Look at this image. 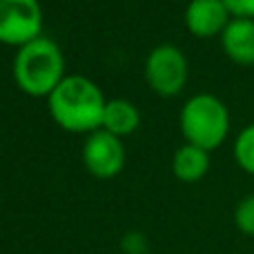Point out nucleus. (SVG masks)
I'll use <instances>...</instances> for the list:
<instances>
[{
  "label": "nucleus",
  "mask_w": 254,
  "mask_h": 254,
  "mask_svg": "<svg viewBox=\"0 0 254 254\" xmlns=\"http://www.w3.org/2000/svg\"><path fill=\"white\" fill-rule=\"evenodd\" d=\"M47 105L58 127L71 134H92L103 127L107 101L94 80L71 74L49 94Z\"/></svg>",
  "instance_id": "f257e3e1"
},
{
  "label": "nucleus",
  "mask_w": 254,
  "mask_h": 254,
  "mask_svg": "<svg viewBox=\"0 0 254 254\" xmlns=\"http://www.w3.org/2000/svg\"><path fill=\"white\" fill-rule=\"evenodd\" d=\"M65 78V56L52 38H40L22 45L13 56V80L34 98H43L54 92Z\"/></svg>",
  "instance_id": "f03ea898"
},
{
  "label": "nucleus",
  "mask_w": 254,
  "mask_h": 254,
  "mask_svg": "<svg viewBox=\"0 0 254 254\" xmlns=\"http://www.w3.org/2000/svg\"><path fill=\"white\" fill-rule=\"evenodd\" d=\"M181 131L190 145L212 152L230 131V112L214 94H196L181 110Z\"/></svg>",
  "instance_id": "7ed1b4c3"
},
{
  "label": "nucleus",
  "mask_w": 254,
  "mask_h": 254,
  "mask_svg": "<svg viewBox=\"0 0 254 254\" xmlns=\"http://www.w3.org/2000/svg\"><path fill=\"white\" fill-rule=\"evenodd\" d=\"M145 80L158 96H176L188 83V58L176 45L163 43L145 61Z\"/></svg>",
  "instance_id": "20e7f679"
},
{
  "label": "nucleus",
  "mask_w": 254,
  "mask_h": 254,
  "mask_svg": "<svg viewBox=\"0 0 254 254\" xmlns=\"http://www.w3.org/2000/svg\"><path fill=\"white\" fill-rule=\"evenodd\" d=\"M43 7L38 0H0V43L20 49L40 38Z\"/></svg>",
  "instance_id": "39448f33"
},
{
  "label": "nucleus",
  "mask_w": 254,
  "mask_h": 254,
  "mask_svg": "<svg viewBox=\"0 0 254 254\" xmlns=\"http://www.w3.org/2000/svg\"><path fill=\"white\" fill-rule=\"evenodd\" d=\"M83 163L96 179H114L125 167V145L119 136L96 129L83 145Z\"/></svg>",
  "instance_id": "423d86ee"
},
{
  "label": "nucleus",
  "mask_w": 254,
  "mask_h": 254,
  "mask_svg": "<svg viewBox=\"0 0 254 254\" xmlns=\"http://www.w3.org/2000/svg\"><path fill=\"white\" fill-rule=\"evenodd\" d=\"M230 16L223 0H192L185 9V25L196 38H212L223 34Z\"/></svg>",
  "instance_id": "0eeeda50"
},
{
  "label": "nucleus",
  "mask_w": 254,
  "mask_h": 254,
  "mask_svg": "<svg viewBox=\"0 0 254 254\" xmlns=\"http://www.w3.org/2000/svg\"><path fill=\"white\" fill-rule=\"evenodd\" d=\"M221 45L237 65H254V18H232L221 34Z\"/></svg>",
  "instance_id": "6e6552de"
},
{
  "label": "nucleus",
  "mask_w": 254,
  "mask_h": 254,
  "mask_svg": "<svg viewBox=\"0 0 254 254\" xmlns=\"http://www.w3.org/2000/svg\"><path fill=\"white\" fill-rule=\"evenodd\" d=\"M174 176L183 183H196L210 170V152L196 147V145L185 143L183 147L176 149L174 161H172Z\"/></svg>",
  "instance_id": "1a4fd4ad"
},
{
  "label": "nucleus",
  "mask_w": 254,
  "mask_h": 254,
  "mask_svg": "<svg viewBox=\"0 0 254 254\" xmlns=\"http://www.w3.org/2000/svg\"><path fill=\"white\" fill-rule=\"evenodd\" d=\"M138 125H140V114H138L134 103L125 101V98L107 101L101 129L110 131V134H114L121 138V136L134 134V131L138 129Z\"/></svg>",
  "instance_id": "9d476101"
},
{
  "label": "nucleus",
  "mask_w": 254,
  "mask_h": 254,
  "mask_svg": "<svg viewBox=\"0 0 254 254\" xmlns=\"http://www.w3.org/2000/svg\"><path fill=\"white\" fill-rule=\"evenodd\" d=\"M234 158L239 167L248 174H254V123L241 129V134L234 140Z\"/></svg>",
  "instance_id": "9b49d317"
},
{
  "label": "nucleus",
  "mask_w": 254,
  "mask_h": 254,
  "mask_svg": "<svg viewBox=\"0 0 254 254\" xmlns=\"http://www.w3.org/2000/svg\"><path fill=\"white\" fill-rule=\"evenodd\" d=\"M234 223L248 237H254V194L241 198L234 210Z\"/></svg>",
  "instance_id": "f8f14e48"
},
{
  "label": "nucleus",
  "mask_w": 254,
  "mask_h": 254,
  "mask_svg": "<svg viewBox=\"0 0 254 254\" xmlns=\"http://www.w3.org/2000/svg\"><path fill=\"white\" fill-rule=\"evenodd\" d=\"M234 18H254V0H223Z\"/></svg>",
  "instance_id": "ddd939ff"
},
{
  "label": "nucleus",
  "mask_w": 254,
  "mask_h": 254,
  "mask_svg": "<svg viewBox=\"0 0 254 254\" xmlns=\"http://www.w3.org/2000/svg\"><path fill=\"white\" fill-rule=\"evenodd\" d=\"M123 250L127 254H147V252H145V239H143V234H136V232L127 234V237L123 239Z\"/></svg>",
  "instance_id": "4468645a"
}]
</instances>
